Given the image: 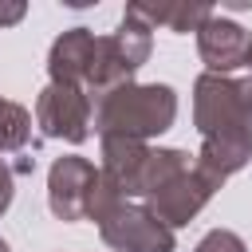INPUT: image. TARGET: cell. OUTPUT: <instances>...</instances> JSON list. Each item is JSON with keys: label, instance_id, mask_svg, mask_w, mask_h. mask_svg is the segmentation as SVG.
Listing matches in <instances>:
<instances>
[{"label": "cell", "instance_id": "obj_17", "mask_svg": "<svg viewBox=\"0 0 252 252\" xmlns=\"http://www.w3.org/2000/svg\"><path fill=\"white\" fill-rule=\"evenodd\" d=\"M0 252H12V248H8V240H0Z\"/></svg>", "mask_w": 252, "mask_h": 252}, {"label": "cell", "instance_id": "obj_12", "mask_svg": "<svg viewBox=\"0 0 252 252\" xmlns=\"http://www.w3.org/2000/svg\"><path fill=\"white\" fill-rule=\"evenodd\" d=\"M193 161H189V154L185 150H150V158H146V169H142V185H138V197L146 201L154 189H161L169 177H177V173H185Z\"/></svg>", "mask_w": 252, "mask_h": 252}, {"label": "cell", "instance_id": "obj_9", "mask_svg": "<svg viewBox=\"0 0 252 252\" xmlns=\"http://www.w3.org/2000/svg\"><path fill=\"white\" fill-rule=\"evenodd\" d=\"M146 158H150V146H146V142L106 134V138H102V165H98V181H102L106 189H114L122 201H134V197H138V185H142Z\"/></svg>", "mask_w": 252, "mask_h": 252}, {"label": "cell", "instance_id": "obj_2", "mask_svg": "<svg viewBox=\"0 0 252 252\" xmlns=\"http://www.w3.org/2000/svg\"><path fill=\"white\" fill-rule=\"evenodd\" d=\"M193 122L201 142L252 146V75H201L193 83Z\"/></svg>", "mask_w": 252, "mask_h": 252}, {"label": "cell", "instance_id": "obj_16", "mask_svg": "<svg viewBox=\"0 0 252 252\" xmlns=\"http://www.w3.org/2000/svg\"><path fill=\"white\" fill-rule=\"evenodd\" d=\"M24 4L20 0H0V28H12V24H20L24 20Z\"/></svg>", "mask_w": 252, "mask_h": 252}, {"label": "cell", "instance_id": "obj_5", "mask_svg": "<svg viewBox=\"0 0 252 252\" xmlns=\"http://www.w3.org/2000/svg\"><path fill=\"white\" fill-rule=\"evenodd\" d=\"M91 118H94V102L79 83H47L35 98V126L43 130V138L79 146L91 138Z\"/></svg>", "mask_w": 252, "mask_h": 252}, {"label": "cell", "instance_id": "obj_10", "mask_svg": "<svg viewBox=\"0 0 252 252\" xmlns=\"http://www.w3.org/2000/svg\"><path fill=\"white\" fill-rule=\"evenodd\" d=\"M94 43H98V35L91 28H67L51 43V51H47L51 83H79V87H87L91 63H94Z\"/></svg>", "mask_w": 252, "mask_h": 252}, {"label": "cell", "instance_id": "obj_13", "mask_svg": "<svg viewBox=\"0 0 252 252\" xmlns=\"http://www.w3.org/2000/svg\"><path fill=\"white\" fill-rule=\"evenodd\" d=\"M32 138V114L12 102V98H0V154H20Z\"/></svg>", "mask_w": 252, "mask_h": 252}, {"label": "cell", "instance_id": "obj_11", "mask_svg": "<svg viewBox=\"0 0 252 252\" xmlns=\"http://www.w3.org/2000/svg\"><path fill=\"white\" fill-rule=\"evenodd\" d=\"M130 12L146 28H169V32H197L213 16V8L205 4H130Z\"/></svg>", "mask_w": 252, "mask_h": 252}, {"label": "cell", "instance_id": "obj_15", "mask_svg": "<svg viewBox=\"0 0 252 252\" xmlns=\"http://www.w3.org/2000/svg\"><path fill=\"white\" fill-rule=\"evenodd\" d=\"M12 197H16V173H12V165H8L4 158H0V217L8 213Z\"/></svg>", "mask_w": 252, "mask_h": 252}, {"label": "cell", "instance_id": "obj_1", "mask_svg": "<svg viewBox=\"0 0 252 252\" xmlns=\"http://www.w3.org/2000/svg\"><path fill=\"white\" fill-rule=\"evenodd\" d=\"M177 118V91L169 83H122L94 102V130L98 138H158Z\"/></svg>", "mask_w": 252, "mask_h": 252}, {"label": "cell", "instance_id": "obj_4", "mask_svg": "<svg viewBox=\"0 0 252 252\" xmlns=\"http://www.w3.org/2000/svg\"><path fill=\"white\" fill-rule=\"evenodd\" d=\"M102 240L114 252H173V228H165L146 205L134 201H114L106 213L94 217Z\"/></svg>", "mask_w": 252, "mask_h": 252}, {"label": "cell", "instance_id": "obj_8", "mask_svg": "<svg viewBox=\"0 0 252 252\" xmlns=\"http://www.w3.org/2000/svg\"><path fill=\"white\" fill-rule=\"evenodd\" d=\"M213 193H217V185L205 181V177L189 165L185 173H177V177H169L161 189H154V193L146 197V209H150L165 228H181V224H189V220L209 205Z\"/></svg>", "mask_w": 252, "mask_h": 252}, {"label": "cell", "instance_id": "obj_3", "mask_svg": "<svg viewBox=\"0 0 252 252\" xmlns=\"http://www.w3.org/2000/svg\"><path fill=\"white\" fill-rule=\"evenodd\" d=\"M150 47H154V28H146L126 8L122 12V24L110 35H98V43H94V63H91L87 94H106V91L130 83L134 71L150 59Z\"/></svg>", "mask_w": 252, "mask_h": 252}, {"label": "cell", "instance_id": "obj_14", "mask_svg": "<svg viewBox=\"0 0 252 252\" xmlns=\"http://www.w3.org/2000/svg\"><path fill=\"white\" fill-rule=\"evenodd\" d=\"M193 252H248V248H244V240L232 228H213V232L201 236V244Z\"/></svg>", "mask_w": 252, "mask_h": 252}, {"label": "cell", "instance_id": "obj_7", "mask_svg": "<svg viewBox=\"0 0 252 252\" xmlns=\"http://www.w3.org/2000/svg\"><path fill=\"white\" fill-rule=\"evenodd\" d=\"M197 51H201L209 75H232L240 67H252V35L220 12H213L197 28Z\"/></svg>", "mask_w": 252, "mask_h": 252}, {"label": "cell", "instance_id": "obj_6", "mask_svg": "<svg viewBox=\"0 0 252 252\" xmlns=\"http://www.w3.org/2000/svg\"><path fill=\"white\" fill-rule=\"evenodd\" d=\"M98 169L94 161L79 158V154H63L55 158V165L47 169V205L59 220H83L87 217V201L94 193Z\"/></svg>", "mask_w": 252, "mask_h": 252}]
</instances>
